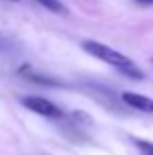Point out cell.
Here are the masks:
<instances>
[{
    "label": "cell",
    "mask_w": 153,
    "mask_h": 155,
    "mask_svg": "<svg viewBox=\"0 0 153 155\" xmlns=\"http://www.w3.org/2000/svg\"><path fill=\"white\" fill-rule=\"evenodd\" d=\"M35 2H39L43 8H45V10H49L51 14H61V16L69 14L67 6L63 2H59V0H35Z\"/></svg>",
    "instance_id": "5"
},
{
    "label": "cell",
    "mask_w": 153,
    "mask_h": 155,
    "mask_svg": "<svg viewBox=\"0 0 153 155\" xmlns=\"http://www.w3.org/2000/svg\"><path fill=\"white\" fill-rule=\"evenodd\" d=\"M135 145L142 149L145 155H153V143L151 141H145V140H135Z\"/></svg>",
    "instance_id": "7"
},
{
    "label": "cell",
    "mask_w": 153,
    "mask_h": 155,
    "mask_svg": "<svg viewBox=\"0 0 153 155\" xmlns=\"http://www.w3.org/2000/svg\"><path fill=\"white\" fill-rule=\"evenodd\" d=\"M151 63H153V59H151Z\"/></svg>",
    "instance_id": "10"
},
{
    "label": "cell",
    "mask_w": 153,
    "mask_h": 155,
    "mask_svg": "<svg viewBox=\"0 0 153 155\" xmlns=\"http://www.w3.org/2000/svg\"><path fill=\"white\" fill-rule=\"evenodd\" d=\"M12 2H18V0H12Z\"/></svg>",
    "instance_id": "9"
},
{
    "label": "cell",
    "mask_w": 153,
    "mask_h": 155,
    "mask_svg": "<svg viewBox=\"0 0 153 155\" xmlns=\"http://www.w3.org/2000/svg\"><path fill=\"white\" fill-rule=\"evenodd\" d=\"M138 2H139V4H145V6H151L153 0H138Z\"/></svg>",
    "instance_id": "8"
},
{
    "label": "cell",
    "mask_w": 153,
    "mask_h": 155,
    "mask_svg": "<svg viewBox=\"0 0 153 155\" xmlns=\"http://www.w3.org/2000/svg\"><path fill=\"white\" fill-rule=\"evenodd\" d=\"M83 49L88 53V55L96 57V59L104 61V63L108 65H114V67H126V65H132V59L130 57H126L124 53L112 49V47L104 45V43L100 41H90V39H86V41H83Z\"/></svg>",
    "instance_id": "1"
},
{
    "label": "cell",
    "mask_w": 153,
    "mask_h": 155,
    "mask_svg": "<svg viewBox=\"0 0 153 155\" xmlns=\"http://www.w3.org/2000/svg\"><path fill=\"white\" fill-rule=\"evenodd\" d=\"M118 71L122 73V75H126L128 79H134V81H142L143 77H145V75H143V71H139L138 67H134V63L126 65V67H120Z\"/></svg>",
    "instance_id": "6"
},
{
    "label": "cell",
    "mask_w": 153,
    "mask_h": 155,
    "mask_svg": "<svg viewBox=\"0 0 153 155\" xmlns=\"http://www.w3.org/2000/svg\"><path fill=\"white\" fill-rule=\"evenodd\" d=\"M20 75H24L28 81H31V83H37V84H43V87H59V81L51 79V77H45V75H37V73H31L30 67H22L20 69Z\"/></svg>",
    "instance_id": "4"
},
{
    "label": "cell",
    "mask_w": 153,
    "mask_h": 155,
    "mask_svg": "<svg viewBox=\"0 0 153 155\" xmlns=\"http://www.w3.org/2000/svg\"><path fill=\"white\" fill-rule=\"evenodd\" d=\"M122 100L130 106V108L142 110V112H153V98L142 96V94H138V92H122Z\"/></svg>",
    "instance_id": "3"
},
{
    "label": "cell",
    "mask_w": 153,
    "mask_h": 155,
    "mask_svg": "<svg viewBox=\"0 0 153 155\" xmlns=\"http://www.w3.org/2000/svg\"><path fill=\"white\" fill-rule=\"evenodd\" d=\"M22 102L26 108H30L35 114H41V116H47V118H61L63 116L61 108H57L51 100L41 98V96H24Z\"/></svg>",
    "instance_id": "2"
}]
</instances>
